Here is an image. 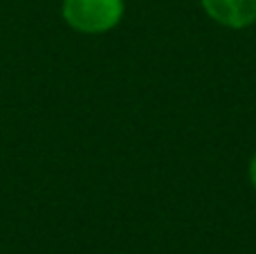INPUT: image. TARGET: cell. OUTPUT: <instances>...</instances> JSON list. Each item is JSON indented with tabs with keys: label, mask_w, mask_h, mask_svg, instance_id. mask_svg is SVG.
Segmentation results:
<instances>
[{
	"label": "cell",
	"mask_w": 256,
	"mask_h": 254,
	"mask_svg": "<svg viewBox=\"0 0 256 254\" xmlns=\"http://www.w3.org/2000/svg\"><path fill=\"white\" fill-rule=\"evenodd\" d=\"M124 0H63V18L84 34H102L120 22Z\"/></svg>",
	"instance_id": "cell-1"
},
{
	"label": "cell",
	"mask_w": 256,
	"mask_h": 254,
	"mask_svg": "<svg viewBox=\"0 0 256 254\" xmlns=\"http://www.w3.org/2000/svg\"><path fill=\"white\" fill-rule=\"evenodd\" d=\"M218 25L243 30L256 20V0H200Z\"/></svg>",
	"instance_id": "cell-2"
},
{
	"label": "cell",
	"mask_w": 256,
	"mask_h": 254,
	"mask_svg": "<svg viewBox=\"0 0 256 254\" xmlns=\"http://www.w3.org/2000/svg\"><path fill=\"white\" fill-rule=\"evenodd\" d=\"M250 180H252V184H254V189H256V153H254L252 162H250Z\"/></svg>",
	"instance_id": "cell-3"
}]
</instances>
